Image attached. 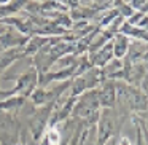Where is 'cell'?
I'll return each instance as SVG.
<instances>
[{
	"label": "cell",
	"instance_id": "6da1fadb",
	"mask_svg": "<svg viewBox=\"0 0 148 145\" xmlns=\"http://www.w3.org/2000/svg\"><path fill=\"white\" fill-rule=\"evenodd\" d=\"M100 115V104L97 97V89H88L78 97H75V104L72 109L73 118H78L88 126H96Z\"/></svg>",
	"mask_w": 148,
	"mask_h": 145
},
{
	"label": "cell",
	"instance_id": "7a4b0ae2",
	"mask_svg": "<svg viewBox=\"0 0 148 145\" xmlns=\"http://www.w3.org/2000/svg\"><path fill=\"white\" fill-rule=\"evenodd\" d=\"M97 129V142L96 145H107V142L112 140V137L116 132V124L115 118L107 112V109H103L99 115V120L96 123Z\"/></svg>",
	"mask_w": 148,
	"mask_h": 145
},
{
	"label": "cell",
	"instance_id": "3957f363",
	"mask_svg": "<svg viewBox=\"0 0 148 145\" xmlns=\"http://www.w3.org/2000/svg\"><path fill=\"white\" fill-rule=\"evenodd\" d=\"M116 91H121L123 96H124L126 102L129 104L134 112L138 113H145L147 112V94L145 91H142L140 88L135 86H126V85H121V86H116Z\"/></svg>",
	"mask_w": 148,
	"mask_h": 145
},
{
	"label": "cell",
	"instance_id": "277c9868",
	"mask_svg": "<svg viewBox=\"0 0 148 145\" xmlns=\"http://www.w3.org/2000/svg\"><path fill=\"white\" fill-rule=\"evenodd\" d=\"M37 86H38V72H37L35 67H32L18 77L14 91H16V94H19V96L27 99Z\"/></svg>",
	"mask_w": 148,
	"mask_h": 145
},
{
	"label": "cell",
	"instance_id": "5b68a950",
	"mask_svg": "<svg viewBox=\"0 0 148 145\" xmlns=\"http://www.w3.org/2000/svg\"><path fill=\"white\" fill-rule=\"evenodd\" d=\"M103 85L97 89V97H99L100 109H112L116 104V83H113L112 80H102Z\"/></svg>",
	"mask_w": 148,
	"mask_h": 145
},
{
	"label": "cell",
	"instance_id": "8992f818",
	"mask_svg": "<svg viewBox=\"0 0 148 145\" xmlns=\"http://www.w3.org/2000/svg\"><path fill=\"white\" fill-rule=\"evenodd\" d=\"M29 40V37L23 35L18 32H14V29H8L5 34L0 35V53L7 51V49H13V48H18V46H24Z\"/></svg>",
	"mask_w": 148,
	"mask_h": 145
},
{
	"label": "cell",
	"instance_id": "52a82bcc",
	"mask_svg": "<svg viewBox=\"0 0 148 145\" xmlns=\"http://www.w3.org/2000/svg\"><path fill=\"white\" fill-rule=\"evenodd\" d=\"M112 46H113V58L115 59H124L129 53V48H131V43H129V38L121 34H116L112 38Z\"/></svg>",
	"mask_w": 148,
	"mask_h": 145
},
{
	"label": "cell",
	"instance_id": "ba28073f",
	"mask_svg": "<svg viewBox=\"0 0 148 145\" xmlns=\"http://www.w3.org/2000/svg\"><path fill=\"white\" fill-rule=\"evenodd\" d=\"M118 34L127 37V38L129 37H134V38L140 40V42H145V40H147V29H140V27L131 26L127 21H123V24L118 29Z\"/></svg>",
	"mask_w": 148,
	"mask_h": 145
},
{
	"label": "cell",
	"instance_id": "9c48e42d",
	"mask_svg": "<svg viewBox=\"0 0 148 145\" xmlns=\"http://www.w3.org/2000/svg\"><path fill=\"white\" fill-rule=\"evenodd\" d=\"M21 56H23V49H19V48L7 49V51L0 53V72L8 69L14 61H18Z\"/></svg>",
	"mask_w": 148,
	"mask_h": 145
},
{
	"label": "cell",
	"instance_id": "30bf717a",
	"mask_svg": "<svg viewBox=\"0 0 148 145\" xmlns=\"http://www.w3.org/2000/svg\"><path fill=\"white\" fill-rule=\"evenodd\" d=\"M29 3V0H10L7 5H2L0 7V19H7L10 14L19 11L21 8H24Z\"/></svg>",
	"mask_w": 148,
	"mask_h": 145
},
{
	"label": "cell",
	"instance_id": "8fae6325",
	"mask_svg": "<svg viewBox=\"0 0 148 145\" xmlns=\"http://www.w3.org/2000/svg\"><path fill=\"white\" fill-rule=\"evenodd\" d=\"M24 102H26V97L19 96V94H14V96H10L7 99L0 100V110H7V112L19 110L24 105Z\"/></svg>",
	"mask_w": 148,
	"mask_h": 145
},
{
	"label": "cell",
	"instance_id": "7c38bea8",
	"mask_svg": "<svg viewBox=\"0 0 148 145\" xmlns=\"http://www.w3.org/2000/svg\"><path fill=\"white\" fill-rule=\"evenodd\" d=\"M126 21L131 26L140 27V29H147V13H143V11H134Z\"/></svg>",
	"mask_w": 148,
	"mask_h": 145
},
{
	"label": "cell",
	"instance_id": "4fadbf2b",
	"mask_svg": "<svg viewBox=\"0 0 148 145\" xmlns=\"http://www.w3.org/2000/svg\"><path fill=\"white\" fill-rule=\"evenodd\" d=\"M118 16H119L118 10H115V8H112V10L105 11V13L102 14V18H100V21H99V26H100V27L112 26V23H113V21H115Z\"/></svg>",
	"mask_w": 148,
	"mask_h": 145
},
{
	"label": "cell",
	"instance_id": "5bb4252c",
	"mask_svg": "<svg viewBox=\"0 0 148 145\" xmlns=\"http://www.w3.org/2000/svg\"><path fill=\"white\" fill-rule=\"evenodd\" d=\"M129 7L134 11H143V13H147V0H131Z\"/></svg>",
	"mask_w": 148,
	"mask_h": 145
},
{
	"label": "cell",
	"instance_id": "9a60e30c",
	"mask_svg": "<svg viewBox=\"0 0 148 145\" xmlns=\"http://www.w3.org/2000/svg\"><path fill=\"white\" fill-rule=\"evenodd\" d=\"M8 29H10V27H8V24H5L3 21H0V35H2V34H5Z\"/></svg>",
	"mask_w": 148,
	"mask_h": 145
},
{
	"label": "cell",
	"instance_id": "2e32d148",
	"mask_svg": "<svg viewBox=\"0 0 148 145\" xmlns=\"http://www.w3.org/2000/svg\"><path fill=\"white\" fill-rule=\"evenodd\" d=\"M8 2H10V0H0V7H2V5H7Z\"/></svg>",
	"mask_w": 148,
	"mask_h": 145
},
{
	"label": "cell",
	"instance_id": "e0dca14e",
	"mask_svg": "<svg viewBox=\"0 0 148 145\" xmlns=\"http://www.w3.org/2000/svg\"><path fill=\"white\" fill-rule=\"evenodd\" d=\"M112 145H116V140H112Z\"/></svg>",
	"mask_w": 148,
	"mask_h": 145
}]
</instances>
